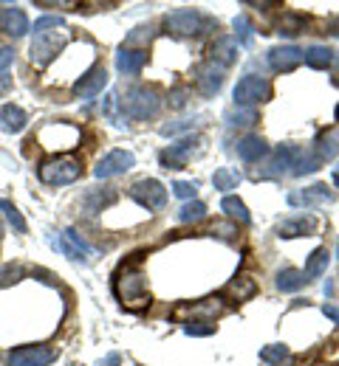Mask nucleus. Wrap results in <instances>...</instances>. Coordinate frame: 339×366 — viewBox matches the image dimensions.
I'll list each match as a JSON object with an SVG mask.
<instances>
[{"label":"nucleus","mask_w":339,"mask_h":366,"mask_svg":"<svg viewBox=\"0 0 339 366\" xmlns=\"http://www.w3.org/2000/svg\"><path fill=\"white\" fill-rule=\"evenodd\" d=\"M195 144H198V138H184V141H178V144H170L167 150H161V167L164 170H184L187 167V161H190V155H193V150H195Z\"/></svg>","instance_id":"9b49d317"},{"label":"nucleus","mask_w":339,"mask_h":366,"mask_svg":"<svg viewBox=\"0 0 339 366\" xmlns=\"http://www.w3.org/2000/svg\"><path fill=\"white\" fill-rule=\"evenodd\" d=\"M224 79H226V68H221V65H215V62H204L201 68H198V73H195V85H198V90L209 99V96H215L221 88H224Z\"/></svg>","instance_id":"9d476101"},{"label":"nucleus","mask_w":339,"mask_h":366,"mask_svg":"<svg viewBox=\"0 0 339 366\" xmlns=\"http://www.w3.org/2000/svg\"><path fill=\"white\" fill-rule=\"evenodd\" d=\"M195 122H173V124H164L161 127V136H176V133H184V130H193Z\"/></svg>","instance_id":"37998d69"},{"label":"nucleus","mask_w":339,"mask_h":366,"mask_svg":"<svg viewBox=\"0 0 339 366\" xmlns=\"http://www.w3.org/2000/svg\"><path fill=\"white\" fill-rule=\"evenodd\" d=\"M331 34H334V37H339V17L334 20V23H331Z\"/></svg>","instance_id":"603ef678"},{"label":"nucleus","mask_w":339,"mask_h":366,"mask_svg":"<svg viewBox=\"0 0 339 366\" xmlns=\"http://www.w3.org/2000/svg\"><path fill=\"white\" fill-rule=\"evenodd\" d=\"M147 65V54L142 48H122L116 54V68L125 73V76H136L142 73V68Z\"/></svg>","instance_id":"a211bd4d"},{"label":"nucleus","mask_w":339,"mask_h":366,"mask_svg":"<svg viewBox=\"0 0 339 366\" xmlns=\"http://www.w3.org/2000/svg\"><path fill=\"white\" fill-rule=\"evenodd\" d=\"M153 25H139V28H133L130 34H127V45H136V42H150L153 40Z\"/></svg>","instance_id":"a19ab883"},{"label":"nucleus","mask_w":339,"mask_h":366,"mask_svg":"<svg viewBox=\"0 0 339 366\" xmlns=\"http://www.w3.org/2000/svg\"><path fill=\"white\" fill-rule=\"evenodd\" d=\"M119 361H122L119 353H110V355H105V358L99 361V366H119Z\"/></svg>","instance_id":"09e8293b"},{"label":"nucleus","mask_w":339,"mask_h":366,"mask_svg":"<svg viewBox=\"0 0 339 366\" xmlns=\"http://www.w3.org/2000/svg\"><path fill=\"white\" fill-rule=\"evenodd\" d=\"M11 88V76H6V73H0V93H6Z\"/></svg>","instance_id":"3c124183"},{"label":"nucleus","mask_w":339,"mask_h":366,"mask_svg":"<svg viewBox=\"0 0 339 366\" xmlns=\"http://www.w3.org/2000/svg\"><path fill=\"white\" fill-rule=\"evenodd\" d=\"M201 324H207V321H190V324L184 327V333H187V336H209V333H215L212 324H209V327H201Z\"/></svg>","instance_id":"a18cd8bd"},{"label":"nucleus","mask_w":339,"mask_h":366,"mask_svg":"<svg viewBox=\"0 0 339 366\" xmlns=\"http://www.w3.org/2000/svg\"><path fill=\"white\" fill-rule=\"evenodd\" d=\"M0 211L6 214V220H8V225L17 231V234H25V220H23V214L17 211V206L11 203V200H0Z\"/></svg>","instance_id":"72a5a7b5"},{"label":"nucleus","mask_w":339,"mask_h":366,"mask_svg":"<svg viewBox=\"0 0 339 366\" xmlns=\"http://www.w3.org/2000/svg\"><path fill=\"white\" fill-rule=\"evenodd\" d=\"M25 124H28V116H25L23 107H17V105H3L0 107V130L3 133H20Z\"/></svg>","instance_id":"b1692460"},{"label":"nucleus","mask_w":339,"mask_h":366,"mask_svg":"<svg viewBox=\"0 0 339 366\" xmlns=\"http://www.w3.org/2000/svg\"><path fill=\"white\" fill-rule=\"evenodd\" d=\"M207 217V206L201 200H187L181 208H178V220L181 223H198Z\"/></svg>","instance_id":"7c9ffc66"},{"label":"nucleus","mask_w":339,"mask_h":366,"mask_svg":"<svg viewBox=\"0 0 339 366\" xmlns=\"http://www.w3.org/2000/svg\"><path fill=\"white\" fill-rule=\"evenodd\" d=\"M328 259H331V251H328V248H317V251L311 254V259H309L306 271H303L306 282H311V279H320V276L326 273V268H328Z\"/></svg>","instance_id":"a878e982"},{"label":"nucleus","mask_w":339,"mask_h":366,"mask_svg":"<svg viewBox=\"0 0 339 366\" xmlns=\"http://www.w3.org/2000/svg\"><path fill=\"white\" fill-rule=\"evenodd\" d=\"M235 59H238V42L232 37H218L209 48V62H215L221 68H229Z\"/></svg>","instance_id":"aec40b11"},{"label":"nucleus","mask_w":339,"mask_h":366,"mask_svg":"<svg viewBox=\"0 0 339 366\" xmlns=\"http://www.w3.org/2000/svg\"><path fill=\"white\" fill-rule=\"evenodd\" d=\"M255 290H258V285H255V279H249V276H241L238 282L229 285V293H235L238 302H246L249 296H255Z\"/></svg>","instance_id":"f704fd0d"},{"label":"nucleus","mask_w":339,"mask_h":366,"mask_svg":"<svg viewBox=\"0 0 339 366\" xmlns=\"http://www.w3.org/2000/svg\"><path fill=\"white\" fill-rule=\"evenodd\" d=\"M105 85H108V71L102 65H96L85 76H79V82L74 85V93L79 99H93V96H99L105 90Z\"/></svg>","instance_id":"ddd939ff"},{"label":"nucleus","mask_w":339,"mask_h":366,"mask_svg":"<svg viewBox=\"0 0 339 366\" xmlns=\"http://www.w3.org/2000/svg\"><path fill=\"white\" fill-rule=\"evenodd\" d=\"M255 122H258V113H255V110H243V107H241L238 113H235V110L226 113V124H229V127H252Z\"/></svg>","instance_id":"4c0bfd02"},{"label":"nucleus","mask_w":339,"mask_h":366,"mask_svg":"<svg viewBox=\"0 0 339 366\" xmlns=\"http://www.w3.org/2000/svg\"><path fill=\"white\" fill-rule=\"evenodd\" d=\"M320 164H323V161L317 158V153H300V161L294 164V170H292V172H294L297 178H303V175L317 172V170H320Z\"/></svg>","instance_id":"473e14b6"},{"label":"nucleus","mask_w":339,"mask_h":366,"mask_svg":"<svg viewBox=\"0 0 339 366\" xmlns=\"http://www.w3.org/2000/svg\"><path fill=\"white\" fill-rule=\"evenodd\" d=\"M25 276V271H23V265H11V262H6V265H0V288H6V285H14V282H20Z\"/></svg>","instance_id":"58836bf2"},{"label":"nucleus","mask_w":339,"mask_h":366,"mask_svg":"<svg viewBox=\"0 0 339 366\" xmlns=\"http://www.w3.org/2000/svg\"><path fill=\"white\" fill-rule=\"evenodd\" d=\"M317 158L320 161H331L334 155L339 153V130H328V133H323L320 136V141H317Z\"/></svg>","instance_id":"c85d7f7f"},{"label":"nucleus","mask_w":339,"mask_h":366,"mask_svg":"<svg viewBox=\"0 0 339 366\" xmlns=\"http://www.w3.org/2000/svg\"><path fill=\"white\" fill-rule=\"evenodd\" d=\"M11 62H14V48L0 45V73H6V68H11Z\"/></svg>","instance_id":"49530a36"},{"label":"nucleus","mask_w":339,"mask_h":366,"mask_svg":"<svg viewBox=\"0 0 339 366\" xmlns=\"http://www.w3.org/2000/svg\"><path fill=\"white\" fill-rule=\"evenodd\" d=\"M235 31H238V45H252V37H255V25L249 23V17L238 14V17H235Z\"/></svg>","instance_id":"e433bc0d"},{"label":"nucleus","mask_w":339,"mask_h":366,"mask_svg":"<svg viewBox=\"0 0 339 366\" xmlns=\"http://www.w3.org/2000/svg\"><path fill=\"white\" fill-rule=\"evenodd\" d=\"M0 31L8 37H23L28 31V17L17 6H0Z\"/></svg>","instance_id":"f3484780"},{"label":"nucleus","mask_w":339,"mask_h":366,"mask_svg":"<svg viewBox=\"0 0 339 366\" xmlns=\"http://www.w3.org/2000/svg\"><path fill=\"white\" fill-rule=\"evenodd\" d=\"M303 285H306V276H303V271H297V268H286V271L277 273V288H280L283 293H294V290H300Z\"/></svg>","instance_id":"c756f323"},{"label":"nucleus","mask_w":339,"mask_h":366,"mask_svg":"<svg viewBox=\"0 0 339 366\" xmlns=\"http://www.w3.org/2000/svg\"><path fill=\"white\" fill-rule=\"evenodd\" d=\"M184 96H187V90H184V88H176V90L170 93V99H173L170 105H173V107H184V102H187Z\"/></svg>","instance_id":"de8ad7c7"},{"label":"nucleus","mask_w":339,"mask_h":366,"mask_svg":"<svg viewBox=\"0 0 339 366\" xmlns=\"http://www.w3.org/2000/svg\"><path fill=\"white\" fill-rule=\"evenodd\" d=\"M331 178H334V183L339 186V167H334V175H331Z\"/></svg>","instance_id":"864d4df0"},{"label":"nucleus","mask_w":339,"mask_h":366,"mask_svg":"<svg viewBox=\"0 0 339 366\" xmlns=\"http://www.w3.org/2000/svg\"><path fill=\"white\" fill-rule=\"evenodd\" d=\"M314 228H317V220L314 217H292V220H283L277 225V237H283V240L309 237V234H314Z\"/></svg>","instance_id":"412c9836"},{"label":"nucleus","mask_w":339,"mask_h":366,"mask_svg":"<svg viewBox=\"0 0 339 366\" xmlns=\"http://www.w3.org/2000/svg\"><path fill=\"white\" fill-rule=\"evenodd\" d=\"M0 237H3V223H0Z\"/></svg>","instance_id":"5fc2aeb1"},{"label":"nucleus","mask_w":339,"mask_h":366,"mask_svg":"<svg viewBox=\"0 0 339 366\" xmlns=\"http://www.w3.org/2000/svg\"><path fill=\"white\" fill-rule=\"evenodd\" d=\"M195 191H198V186L190 181H176L173 183V194L176 197H181V200H195Z\"/></svg>","instance_id":"79ce46f5"},{"label":"nucleus","mask_w":339,"mask_h":366,"mask_svg":"<svg viewBox=\"0 0 339 366\" xmlns=\"http://www.w3.org/2000/svg\"><path fill=\"white\" fill-rule=\"evenodd\" d=\"M212 23L198 11V8H178V11H170L164 17V28L167 34H176V37H193V34H204Z\"/></svg>","instance_id":"20e7f679"},{"label":"nucleus","mask_w":339,"mask_h":366,"mask_svg":"<svg viewBox=\"0 0 339 366\" xmlns=\"http://www.w3.org/2000/svg\"><path fill=\"white\" fill-rule=\"evenodd\" d=\"M221 208L226 211V217H232V220H238V223H252V214H249V208H246V203L241 200V197H224L221 200Z\"/></svg>","instance_id":"cd10ccee"},{"label":"nucleus","mask_w":339,"mask_h":366,"mask_svg":"<svg viewBox=\"0 0 339 366\" xmlns=\"http://www.w3.org/2000/svg\"><path fill=\"white\" fill-rule=\"evenodd\" d=\"M286 358H289L286 344H269V347L260 350V361H266V364H283Z\"/></svg>","instance_id":"c9c22d12"},{"label":"nucleus","mask_w":339,"mask_h":366,"mask_svg":"<svg viewBox=\"0 0 339 366\" xmlns=\"http://www.w3.org/2000/svg\"><path fill=\"white\" fill-rule=\"evenodd\" d=\"M62 25H65V20H62L59 14H45V17H40V20L34 23V34H45L48 28L57 31V28H62Z\"/></svg>","instance_id":"ea45409f"},{"label":"nucleus","mask_w":339,"mask_h":366,"mask_svg":"<svg viewBox=\"0 0 339 366\" xmlns=\"http://www.w3.org/2000/svg\"><path fill=\"white\" fill-rule=\"evenodd\" d=\"M323 313H326L331 321H337L339 324V307H334V305H326V307H323Z\"/></svg>","instance_id":"8fccbe9b"},{"label":"nucleus","mask_w":339,"mask_h":366,"mask_svg":"<svg viewBox=\"0 0 339 366\" xmlns=\"http://www.w3.org/2000/svg\"><path fill=\"white\" fill-rule=\"evenodd\" d=\"M266 155H269V147H266V141H263L260 136H243V138L238 141V158H241V161L255 164V161H260V158H266Z\"/></svg>","instance_id":"4be33fe9"},{"label":"nucleus","mask_w":339,"mask_h":366,"mask_svg":"<svg viewBox=\"0 0 339 366\" xmlns=\"http://www.w3.org/2000/svg\"><path fill=\"white\" fill-rule=\"evenodd\" d=\"M54 361H57V353L51 347H40V344L17 347L8 353V366H48Z\"/></svg>","instance_id":"1a4fd4ad"},{"label":"nucleus","mask_w":339,"mask_h":366,"mask_svg":"<svg viewBox=\"0 0 339 366\" xmlns=\"http://www.w3.org/2000/svg\"><path fill=\"white\" fill-rule=\"evenodd\" d=\"M190 316H198V319H207V321H215V316L224 313V302L221 299H204V302H195L193 307H187Z\"/></svg>","instance_id":"bb28decb"},{"label":"nucleus","mask_w":339,"mask_h":366,"mask_svg":"<svg viewBox=\"0 0 339 366\" xmlns=\"http://www.w3.org/2000/svg\"><path fill=\"white\" fill-rule=\"evenodd\" d=\"M125 116L133 119V122H147L159 113L161 107V96L156 88H147V85H136V88H127L125 96H116Z\"/></svg>","instance_id":"f03ea898"},{"label":"nucleus","mask_w":339,"mask_h":366,"mask_svg":"<svg viewBox=\"0 0 339 366\" xmlns=\"http://www.w3.org/2000/svg\"><path fill=\"white\" fill-rule=\"evenodd\" d=\"M300 153H303V150H297V147H277V150L272 153V158H269V170L263 172V178L280 175V172H286L289 167H294L297 158H300Z\"/></svg>","instance_id":"6ab92c4d"},{"label":"nucleus","mask_w":339,"mask_h":366,"mask_svg":"<svg viewBox=\"0 0 339 366\" xmlns=\"http://www.w3.org/2000/svg\"><path fill=\"white\" fill-rule=\"evenodd\" d=\"M65 45V31H45V34H34L31 45H28V57L34 65H48Z\"/></svg>","instance_id":"0eeeda50"},{"label":"nucleus","mask_w":339,"mask_h":366,"mask_svg":"<svg viewBox=\"0 0 339 366\" xmlns=\"http://www.w3.org/2000/svg\"><path fill=\"white\" fill-rule=\"evenodd\" d=\"M303 59H306V65L314 68V71H328V68L334 65L337 54H334V48H328V45H311V48L303 51Z\"/></svg>","instance_id":"5701e85b"},{"label":"nucleus","mask_w":339,"mask_h":366,"mask_svg":"<svg viewBox=\"0 0 339 366\" xmlns=\"http://www.w3.org/2000/svg\"><path fill=\"white\" fill-rule=\"evenodd\" d=\"M337 122H339V107H337Z\"/></svg>","instance_id":"6e6d98bb"},{"label":"nucleus","mask_w":339,"mask_h":366,"mask_svg":"<svg viewBox=\"0 0 339 366\" xmlns=\"http://www.w3.org/2000/svg\"><path fill=\"white\" fill-rule=\"evenodd\" d=\"M238 183H241V175L238 172H232V170H215V175H212V186L218 189V191H229V189H238Z\"/></svg>","instance_id":"2f4dec72"},{"label":"nucleus","mask_w":339,"mask_h":366,"mask_svg":"<svg viewBox=\"0 0 339 366\" xmlns=\"http://www.w3.org/2000/svg\"><path fill=\"white\" fill-rule=\"evenodd\" d=\"M306 25H309V17H303L297 11H286L280 17V23H277V34L280 37H297V34L306 31Z\"/></svg>","instance_id":"393cba45"},{"label":"nucleus","mask_w":339,"mask_h":366,"mask_svg":"<svg viewBox=\"0 0 339 366\" xmlns=\"http://www.w3.org/2000/svg\"><path fill=\"white\" fill-rule=\"evenodd\" d=\"M113 293L119 299V305L125 310H144L150 307V288H147V273L136 265V262H125L116 273H113Z\"/></svg>","instance_id":"f257e3e1"},{"label":"nucleus","mask_w":339,"mask_h":366,"mask_svg":"<svg viewBox=\"0 0 339 366\" xmlns=\"http://www.w3.org/2000/svg\"><path fill=\"white\" fill-rule=\"evenodd\" d=\"M209 231H212V234L218 231V237H224V240H235V234H238V228H235L232 223H212Z\"/></svg>","instance_id":"c03bdc74"},{"label":"nucleus","mask_w":339,"mask_h":366,"mask_svg":"<svg viewBox=\"0 0 339 366\" xmlns=\"http://www.w3.org/2000/svg\"><path fill=\"white\" fill-rule=\"evenodd\" d=\"M37 175H40V181L45 186H65V183L79 181L82 167H79V161L74 155H57V158L42 161Z\"/></svg>","instance_id":"7ed1b4c3"},{"label":"nucleus","mask_w":339,"mask_h":366,"mask_svg":"<svg viewBox=\"0 0 339 366\" xmlns=\"http://www.w3.org/2000/svg\"><path fill=\"white\" fill-rule=\"evenodd\" d=\"M331 200H334V194L328 191L326 183H314V186H309V189H303V191H292V194H289V203H292V206H306V208L326 206V203H331Z\"/></svg>","instance_id":"dca6fc26"},{"label":"nucleus","mask_w":339,"mask_h":366,"mask_svg":"<svg viewBox=\"0 0 339 366\" xmlns=\"http://www.w3.org/2000/svg\"><path fill=\"white\" fill-rule=\"evenodd\" d=\"M300 62H303V48H297V45H277L269 51V65L277 73H289Z\"/></svg>","instance_id":"f8f14e48"},{"label":"nucleus","mask_w":339,"mask_h":366,"mask_svg":"<svg viewBox=\"0 0 339 366\" xmlns=\"http://www.w3.org/2000/svg\"><path fill=\"white\" fill-rule=\"evenodd\" d=\"M59 251H62L68 259H74V262H88V256H91V245L79 237L76 228H65V231L59 234Z\"/></svg>","instance_id":"2eb2a0df"},{"label":"nucleus","mask_w":339,"mask_h":366,"mask_svg":"<svg viewBox=\"0 0 339 366\" xmlns=\"http://www.w3.org/2000/svg\"><path fill=\"white\" fill-rule=\"evenodd\" d=\"M232 99H235V105H238V107H243V110H252L255 105H260V102L272 99V85H269L263 76H255V73H249V76H243V79L235 85V90H232Z\"/></svg>","instance_id":"39448f33"},{"label":"nucleus","mask_w":339,"mask_h":366,"mask_svg":"<svg viewBox=\"0 0 339 366\" xmlns=\"http://www.w3.org/2000/svg\"><path fill=\"white\" fill-rule=\"evenodd\" d=\"M130 197H133L142 208H147V211H161V208L167 206V189H164V183L156 181V178H142V181H136L130 186Z\"/></svg>","instance_id":"423d86ee"},{"label":"nucleus","mask_w":339,"mask_h":366,"mask_svg":"<svg viewBox=\"0 0 339 366\" xmlns=\"http://www.w3.org/2000/svg\"><path fill=\"white\" fill-rule=\"evenodd\" d=\"M113 200H116V191H113L110 186H93V189H88V191L82 194L79 208H82L88 217H93V214H99L102 208H108Z\"/></svg>","instance_id":"4468645a"},{"label":"nucleus","mask_w":339,"mask_h":366,"mask_svg":"<svg viewBox=\"0 0 339 366\" xmlns=\"http://www.w3.org/2000/svg\"><path fill=\"white\" fill-rule=\"evenodd\" d=\"M133 167H136L133 153H127V150H113V153H108V155L93 167V175H96L99 181H108V178L125 175V172L133 170Z\"/></svg>","instance_id":"6e6552de"}]
</instances>
